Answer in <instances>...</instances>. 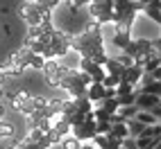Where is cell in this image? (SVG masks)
<instances>
[{
  "instance_id": "2",
  "label": "cell",
  "mask_w": 161,
  "mask_h": 149,
  "mask_svg": "<svg viewBox=\"0 0 161 149\" xmlns=\"http://www.w3.org/2000/svg\"><path fill=\"white\" fill-rule=\"evenodd\" d=\"M66 72H68V68H64L59 59H46V66H43V70H41L43 81L48 84L50 88H57V84L64 79Z\"/></svg>"
},
{
  "instance_id": "19",
  "label": "cell",
  "mask_w": 161,
  "mask_h": 149,
  "mask_svg": "<svg viewBox=\"0 0 161 149\" xmlns=\"http://www.w3.org/2000/svg\"><path fill=\"white\" fill-rule=\"evenodd\" d=\"M30 3H34V0H30Z\"/></svg>"
},
{
  "instance_id": "18",
  "label": "cell",
  "mask_w": 161,
  "mask_h": 149,
  "mask_svg": "<svg viewBox=\"0 0 161 149\" xmlns=\"http://www.w3.org/2000/svg\"><path fill=\"white\" fill-rule=\"evenodd\" d=\"M80 149H98V147H95V142H93V140H89V142H82V145H80Z\"/></svg>"
},
{
  "instance_id": "4",
  "label": "cell",
  "mask_w": 161,
  "mask_h": 149,
  "mask_svg": "<svg viewBox=\"0 0 161 149\" xmlns=\"http://www.w3.org/2000/svg\"><path fill=\"white\" fill-rule=\"evenodd\" d=\"M80 70H84L93 81H102L104 74H107L104 66H100V63H95V61H91V59H84V57L80 59Z\"/></svg>"
},
{
  "instance_id": "7",
  "label": "cell",
  "mask_w": 161,
  "mask_h": 149,
  "mask_svg": "<svg viewBox=\"0 0 161 149\" xmlns=\"http://www.w3.org/2000/svg\"><path fill=\"white\" fill-rule=\"evenodd\" d=\"M104 84L102 81H91L89 84V88H86V97L93 102V104H100L102 100H104Z\"/></svg>"
},
{
  "instance_id": "14",
  "label": "cell",
  "mask_w": 161,
  "mask_h": 149,
  "mask_svg": "<svg viewBox=\"0 0 161 149\" xmlns=\"http://www.w3.org/2000/svg\"><path fill=\"white\" fill-rule=\"evenodd\" d=\"M127 124V131H130V136H134V138H138V136H141L143 133V129H145V124H141V122H138V120H127L125 122Z\"/></svg>"
},
{
  "instance_id": "8",
  "label": "cell",
  "mask_w": 161,
  "mask_h": 149,
  "mask_svg": "<svg viewBox=\"0 0 161 149\" xmlns=\"http://www.w3.org/2000/svg\"><path fill=\"white\" fill-rule=\"evenodd\" d=\"M100 111H104L107 115H114L118 109H120V104H118V97H107V100H102L100 104H95Z\"/></svg>"
},
{
  "instance_id": "3",
  "label": "cell",
  "mask_w": 161,
  "mask_h": 149,
  "mask_svg": "<svg viewBox=\"0 0 161 149\" xmlns=\"http://www.w3.org/2000/svg\"><path fill=\"white\" fill-rule=\"evenodd\" d=\"M70 133L77 138L80 142H89V140H93V138L98 136V129H95V120H93V118H86L82 124H75L73 129H70Z\"/></svg>"
},
{
  "instance_id": "12",
  "label": "cell",
  "mask_w": 161,
  "mask_h": 149,
  "mask_svg": "<svg viewBox=\"0 0 161 149\" xmlns=\"http://www.w3.org/2000/svg\"><path fill=\"white\" fill-rule=\"evenodd\" d=\"M111 136L118 138V140L127 138V136H130V131H127V124H125V122H111Z\"/></svg>"
},
{
  "instance_id": "6",
  "label": "cell",
  "mask_w": 161,
  "mask_h": 149,
  "mask_svg": "<svg viewBox=\"0 0 161 149\" xmlns=\"http://www.w3.org/2000/svg\"><path fill=\"white\" fill-rule=\"evenodd\" d=\"M141 77H143V66H141V63H132V66H127V68L123 70V74H120V79L127 81V84H132L134 88L138 86Z\"/></svg>"
},
{
  "instance_id": "10",
  "label": "cell",
  "mask_w": 161,
  "mask_h": 149,
  "mask_svg": "<svg viewBox=\"0 0 161 149\" xmlns=\"http://www.w3.org/2000/svg\"><path fill=\"white\" fill-rule=\"evenodd\" d=\"M136 113H138V109H136V104H132V106H120V109L116 111V115L120 118L123 122H127V120H132V118H136Z\"/></svg>"
},
{
  "instance_id": "16",
  "label": "cell",
  "mask_w": 161,
  "mask_h": 149,
  "mask_svg": "<svg viewBox=\"0 0 161 149\" xmlns=\"http://www.w3.org/2000/svg\"><path fill=\"white\" fill-rule=\"evenodd\" d=\"M102 84H104L107 88H116L118 84H120V77H118V74H109V72H107L104 79H102Z\"/></svg>"
},
{
  "instance_id": "17",
  "label": "cell",
  "mask_w": 161,
  "mask_h": 149,
  "mask_svg": "<svg viewBox=\"0 0 161 149\" xmlns=\"http://www.w3.org/2000/svg\"><path fill=\"white\" fill-rule=\"evenodd\" d=\"M120 147H123V149H138V145H136V138H134V136H127V138H123V140H120Z\"/></svg>"
},
{
  "instance_id": "11",
  "label": "cell",
  "mask_w": 161,
  "mask_h": 149,
  "mask_svg": "<svg viewBox=\"0 0 161 149\" xmlns=\"http://www.w3.org/2000/svg\"><path fill=\"white\" fill-rule=\"evenodd\" d=\"M134 120H138V122H141V124H145V126H150V124H157V122H159V118H157V115H154L152 111H138Z\"/></svg>"
},
{
  "instance_id": "15",
  "label": "cell",
  "mask_w": 161,
  "mask_h": 149,
  "mask_svg": "<svg viewBox=\"0 0 161 149\" xmlns=\"http://www.w3.org/2000/svg\"><path fill=\"white\" fill-rule=\"evenodd\" d=\"M134 102H136V90L125 93V95H118V104H120V106H132Z\"/></svg>"
},
{
  "instance_id": "9",
  "label": "cell",
  "mask_w": 161,
  "mask_h": 149,
  "mask_svg": "<svg viewBox=\"0 0 161 149\" xmlns=\"http://www.w3.org/2000/svg\"><path fill=\"white\" fill-rule=\"evenodd\" d=\"M14 136H16V126L3 118L0 120V140H12Z\"/></svg>"
},
{
  "instance_id": "13",
  "label": "cell",
  "mask_w": 161,
  "mask_h": 149,
  "mask_svg": "<svg viewBox=\"0 0 161 149\" xmlns=\"http://www.w3.org/2000/svg\"><path fill=\"white\" fill-rule=\"evenodd\" d=\"M80 145H82V142L77 140V138H75L73 133H68V136L61 138V142H59L57 147H59V149H80Z\"/></svg>"
},
{
  "instance_id": "1",
  "label": "cell",
  "mask_w": 161,
  "mask_h": 149,
  "mask_svg": "<svg viewBox=\"0 0 161 149\" xmlns=\"http://www.w3.org/2000/svg\"><path fill=\"white\" fill-rule=\"evenodd\" d=\"M18 16L27 23V27H39V25H48L52 23V12L46 7H41L36 3H30V0H23L18 5Z\"/></svg>"
},
{
  "instance_id": "5",
  "label": "cell",
  "mask_w": 161,
  "mask_h": 149,
  "mask_svg": "<svg viewBox=\"0 0 161 149\" xmlns=\"http://www.w3.org/2000/svg\"><path fill=\"white\" fill-rule=\"evenodd\" d=\"M136 109L138 111H152L154 106L161 104V97L159 95H150V93H136Z\"/></svg>"
}]
</instances>
